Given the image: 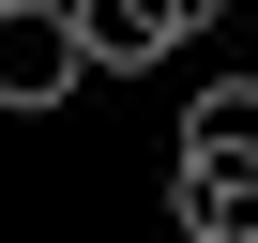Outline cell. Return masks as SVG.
Here are the masks:
<instances>
[{"mask_svg":"<svg viewBox=\"0 0 258 243\" xmlns=\"http://www.w3.org/2000/svg\"><path fill=\"white\" fill-rule=\"evenodd\" d=\"M167 152H182V167H258V76H213V91L167 122Z\"/></svg>","mask_w":258,"mask_h":243,"instance_id":"obj_4","label":"cell"},{"mask_svg":"<svg viewBox=\"0 0 258 243\" xmlns=\"http://www.w3.org/2000/svg\"><path fill=\"white\" fill-rule=\"evenodd\" d=\"M167 228L182 243H258V167H182L167 152Z\"/></svg>","mask_w":258,"mask_h":243,"instance_id":"obj_3","label":"cell"},{"mask_svg":"<svg viewBox=\"0 0 258 243\" xmlns=\"http://www.w3.org/2000/svg\"><path fill=\"white\" fill-rule=\"evenodd\" d=\"M76 76H91L76 0H0V122H61Z\"/></svg>","mask_w":258,"mask_h":243,"instance_id":"obj_1","label":"cell"},{"mask_svg":"<svg viewBox=\"0 0 258 243\" xmlns=\"http://www.w3.org/2000/svg\"><path fill=\"white\" fill-rule=\"evenodd\" d=\"M228 16V0H76V31H91V76H152L167 46H198Z\"/></svg>","mask_w":258,"mask_h":243,"instance_id":"obj_2","label":"cell"}]
</instances>
